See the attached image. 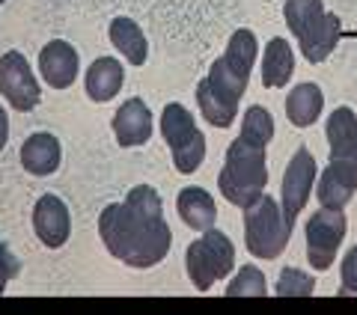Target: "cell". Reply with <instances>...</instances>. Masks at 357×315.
<instances>
[{
    "instance_id": "1",
    "label": "cell",
    "mask_w": 357,
    "mask_h": 315,
    "mask_svg": "<svg viewBox=\"0 0 357 315\" xmlns=\"http://www.w3.org/2000/svg\"><path fill=\"white\" fill-rule=\"evenodd\" d=\"M98 235L107 253L128 268H155L173 244L161 194L149 185L131 187L122 202L107 206L98 215Z\"/></svg>"
},
{
    "instance_id": "2",
    "label": "cell",
    "mask_w": 357,
    "mask_h": 315,
    "mask_svg": "<svg viewBox=\"0 0 357 315\" xmlns=\"http://www.w3.org/2000/svg\"><path fill=\"white\" fill-rule=\"evenodd\" d=\"M256 54H259V42H256L253 30L241 27L229 36L227 54L211 63L208 77L197 84V105L203 110L208 125L229 128L232 119L238 114V101L248 89V77L253 72Z\"/></svg>"
},
{
    "instance_id": "3",
    "label": "cell",
    "mask_w": 357,
    "mask_h": 315,
    "mask_svg": "<svg viewBox=\"0 0 357 315\" xmlns=\"http://www.w3.org/2000/svg\"><path fill=\"white\" fill-rule=\"evenodd\" d=\"M328 143L331 161L319 178V206L331 211H342L357 190V116L351 107H337L328 116Z\"/></svg>"
},
{
    "instance_id": "4",
    "label": "cell",
    "mask_w": 357,
    "mask_h": 315,
    "mask_svg": "<svg viewBox=\"0 0 357 315\" xmlns=\"http://www.w3.org/2000/svg\"><path fill=\"white\" fill-rule=\"evenodd\" d=\"M268 185V167H265V149L253 146L248 140L236 137L229 143L227 158H223V170L218 176V187L227 197V202L238 208H248L265 194Z\"/></svg>"
},
{
    "instance_id": "5",
    "label": "cell",
    "mask_w": 357,
    "mask_h": 315,
    "mask_svg": "<svg viewBox=\"0 0 357 315\" xmlns=\"http://www.w3.org/2000/svg\"><path fill=\"white\" fill-rule=\"evenodd\" d=\"M283 15L307 63H325L340 42V18L331 15L321 0H286Z\"/></svg>"
},
{
    "instance_id": "6",
    "label": "cell",
    "mask_w": 357,
    "mask_h": 315,
    "mask_svg": "<svg viewBox=\"0 0 357 315\" xmlns=\"http://www.w3.org/2000/svg\"><path fill=\"white\" fill-rule=\"evenodd\" d=\"M289 238H292V229L286 226L280 202H274V197L262 194L244 208V244L250 256L277 259L286 250Z\"/></svg>"
},
{
    "instance_id": "7",
    "label": "cell",
    "mask_w": 357,
    "mask_h": 315,
    "mask_svg": "<svg viewBox=\"0 0 357 315\" xmlns=\"http://www.w3.org/2000/svg\"><path fill=\"white\" fill-rule=\"evenodd\" d=\"M161 137L173 152V167L182 176H191L206 161V137L197 128L191 110L178 101H170L161 114Z\"/></svg>"
},
{
    "instance_id": "8",
    "label": "cell",
    "mask_w": 357,
    "mask_h": 315,
    "mask_svg": "<svg viewBox=\"0 0 357 315\" xmlns=\"http://www.w3.org/2000/svg\"><path fill=\"white\" fill-rule=\"evenodd\" d=\"M185 268L197 291H208L218 279H227V274L236 268V247H232L229 235L218 229L203 232V238L191 241L188 247Z\"/></svg>"
},
{
    "instance_id": "9",
    "label": "cell",
    "mask_w": 357,
    "mask_h": 315,
    "mask_svg": "<svg viewBox=\"0 0 357 315\" xmlns=\"http://www.w3.org/2000/svg\"><path fill=\"white\" fill-rule=\"evenodd\" d=\"M345 232H349V220H345L342 211L319 208L307 220V262L316 271H325V268L333 265Z\"/></svg>"
},
{
    "instance_id": "10",
    "label": "cell",
    "mask_w": 357,
    "mask_h": 315,
    "mask_svg": "<svg viewBox=\"0 0 357 315\" xmlns=\"http://www.w3.org/2000/svg\"><path fill=\"white\" fill-rule=\"evenodd\" d=\"M0 95H3L18 114H27V110L39 105V98H42L39 81L21 51H6L3 57H0Z\"/></svg>"
},
{
    "instance_id": "11",
    "label": "cell",
    "mask_w": 357,
    "mask_h": 315,
    "mask_svg": "<svg viewBox=\"0 0 357 315\" xmlns=\"http://www.w3.org/2000/svg\"><path fill=\"white\" fill-rule=\"evenodd\" d=\"M316 158H312L310 149H301L292 155V161L286 167V176H283V190H280V211H283V220L289 229H295V220L298 215L304 211L307 199H310V187L316 182Z\"/></svg>"
},
{
    "instance_id": "12",
    "label": "cell",
    "mask_w": 357,
    "mask_h": 315,
    "mask_svg": "<svg viewBox=\"0 0 357 315\" xmlns=\"http://www.w3.org/2000/svg\"><path fill=\"white\" fill-rule=\"evenodd\" d=\"M33 229H36L39 241L45 247L60 250V247L69 241V235H72L69 206H66L57 194H42L36 199V208H33Z\"/></svg>"
},
{
    "instance_id": "13",
    "label": "cell",
    "mask_w": 357,
    "mask_h": 315,
    "mask_svg": "<svg viewBox=\"0 0 357 315\" xmlns=\"http://www.w3.org/2000/svg\"><path fill=\"white\" fill-rule=\"evenodd\" d=\"M81 72V60L77 51L66 39H51L39 54V75L45 77V84L54 89H69L77 81Z\"/></svg>"
},
{
    "instance_id": "14",
    "label": "cell",
    "mask_w": 357,
    "mask_h": 315,
    "mask_svg": "<svg viewBox=\"0 0 357 315\" xmlns=\"http://www.w3.org/2000/svg\"><path fill=\"white\" fill-rule=\"evenodd\" d=\"M110 125H114L116 143L126 146V149H131V146H143L152 137V114H149V107L143 105V98L122 101Z\"/></svg>"
},
{
    "instance_id": "15",
    "label": "cell",
    "mask_w": 357,
    "mask_h": 315,
    "mask_svg": "<svg viewBox=\"0 0 357 315\" xmlns=\"http://www.w3.org/2000/svg\"><path fill=\"white\" fill-rule=\"evenodd\" d=\"M63 161V146L60 140L48 131H36L30 134L21 146V167L33 176H51L57 173V167Z\"/></svg>"
},
{
    "instance_id": "16",
    "label": "cell",
    "mask_w": 357,
    "mask_h": 315,
    "mask_svg": "<svg viewBox=\"0 0 357 315\" xmlns=\"http://www.w3.org/2000/svg\"><path fill=\"white\" fill-rule=\"evenodd\" d=\"M176 211H178V217H182L188 226L197 229V232H208L211 229V223L218 220V206H215V199L208 197V190L203 187H185V190H178V197H176Z\"/></svg>"
},
{
    "instance_id": "17",
    "label": "cell",
    "mask_w": 357,
    "mask_h": 315,
    "mask_svg": "<svg viewBox=\"0 0 357 315\" xmlns=\"http://www.w3.org/2000/svg\"><path fill=\"white\" fill-rule=\"evenodd\" d=\"M122 84H126V69L116 57H98L86 69V95L93 101H110Z\"/></svg>"
},
{
    "instance_id": "18",
    "label": "cell",
    "mask_w": 357,
    "mask_h": 315,
    "mask_svg": "<svg viewBox=\"0 0 357 315\" xmlns=\"http://www.w3.org/2000/svg\"><path fill=\"white\" fill-rule=\"evenodd\" d=\"M295 72V54L292 45H289L283 36H274L265 45V57H262V84L268 89L286 86L289 77Z\"/></svg>"
},
{
    "instance_id": "19",
    "label": "cell",
    "mask_w": 357,
    "mask_h": 315,
    "mask_svg": "<svg viewBox=\"0 0 357 315\" xmlns=\"http://www.w3.org/2000/svg\"><path fill=\"white\" fill-rule=\"evenodd\" d=\"M321 107H325V95H321V89L310 81L298 84L286 98V116L298 128L316 125V119L321 116Z\"/></svg>"
},
{
    "instance_id": "20",
    "label": "cell",
    "mask_w": 357,
    "mask_h": 315,
    "mask_svg": "<svg viewBox=\"0 0 357 315\" xmlns=\"http://www.w3.org/2000/svg\"><path fill=\"white\" fill-rule=\"evenodd\" d=\"M107 36H110V42H114V48H116L131 66H143V63H146V57H149V42H146L143 30L134 24L131 18H126V15L114 18V21H110Z\"/></svg>"
},
{
    "instance_id": "21",
    "label": "cell",
    "mask_w": 357,
    "mask_h": 315,
    "mask_svg": "<svg viewBox=\"0 0 357 315\" xmlns=\"http://www.w3.org/2000/svg\"><path fill=\"white\" fill-rule=\"evenodd\" d=\"M238 137L265 149V146L274 140V116L268 114L262 105H253L248 114H244V119H241V134H238Z\"/></svg>"
},
{
    "instance_id": "22",
    "label": "cell",
    "mask_w": 357,
    "mask_h": 315,
    "mask_svg": "<svg viewBox=\"0 0 357 315\" xmlns=\"http://www.w3.org/2000/svg\"><path fill=\"white\" fill-rule=\"evenodd\" d=\"M227 295H229V298H244V295L262 298V295H268L265 274L259 271V268H253V265H244L241 271L227 283Z\"/></svg>"
},
{
    "instance_id": "23",
    "label": "cell",
    "mask_w": 357,
    "mask_h": 315,
    "mask_svg": "<svg viewBox=\"0 0 357 315\" xmlns=\"http://www.w3.org/2000/svg\"><path fill=\"white\" fill-rule=\"evenodd\" d=\"M316 291V279H312L307 271H298V268H283L280 271V279H277V295L283 298H307Z\"/></svg>"
},
{
    "instance_id": "24",
    "label": "cell",
    "mask_w": 357,
    "mask_h": 315,
    "mask_svg": "<svg viewBox=\"0 0 357 315\" xmlns=\"http://www.w3.org/2000/svg\"><path fill=\"white\" fill-rule=\"evenodd\" d=\"M340 279H342V291H345V295H357V244L342 259Z\"/></svg>"
},
{
    "instance_id": "25",
    "label": "cell",
    "mask_w": 357,
    "mask_h": 315,
    "mask_svg": "<svg viewBox=\"0 0 357 315\" xmlns=\"http://www.w3.org/2000/svg\"><path fill=\"white\" fill-rule=\"evenodd\" d=\"M18 271H21V262H18L13 253H9V247L0 241V295L6 291L9 279H15V277H18Z\"/></svg>"
},
{
    "instance_id": "26",
    "label": "cell",
    "mask_w": 357,
    "mask_h": 315,
    "mask_svg": "<svg viewBox=\"0 0 357 315\" xmlns=\"http://www.w3.org/2000/svg\"><path fill=\"white\" fill-rule=\"evenodd\" d=\"M6 140H9V116H6L3 105H0V152L6 149Z\"/></svg>"
},
{
    "instance_id": "27",
    "label": "cell",
    "mask_w": 357,
    "mask_h": 315,
    "mask_svg": "<svg viewBox=\"0 0 357 315\" xmlns=\"http://www.w3.org/2000/svg\"><path fill=\"white\" fill-rule=\"evenodd\" d=\"M0 3H3V0H0Z\"/></svg>"
}]
</instances>
